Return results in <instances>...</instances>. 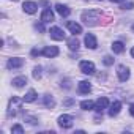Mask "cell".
<instances>
[{
	"mask_svg": "<svg viewBox=\"0 0 134 134\" xmlns=\"http://www.w3.org/2000/svg\"><path fill=\"white\" fill-rule=\"evenodd\" d=\"M99 18H101V13L96 11V10H88V11H84L81 14V19L84 21L85 25L88 27H95L99 24Z\"/></svg>",
	"mask_w": 134,
	"mask_h": 134,
	"instance_id": "6da1fadb",
	"label": "cell"
},
{
	"mask_svg": "<svg viewBox=\"0 0 134 134\" xmlns=\"http://www.w3.org/2000/svg\"><path fill=\"white\" fill-rule=\"evenodd\" d=\"M21 104H22V99L21 98H18V96H13L11 99H10V103H8V110H7V115L11 118H14L16 115H18V112H19V109H21Z\"/></svg>",
	"mask_w": 134,
	"mask_h": 134,
	"instance_id": "7a4b0ae2",
	"label": "cell"
},
{
	"mask_svg": "<svg viewBox=\"0 0 134 134\" xmlns=\"http://www.w3.org/2000/svg\"><path fill=\"white\" fill-rule=\"evenodd\" d=\"M57 123H58V126H60V128H63V129H70V128L73 126V123H74V118H73V115L63 114V115H60V117H58Z\"/></svg>",
	"mask_w": 134,
	"mask_h": 134,
	"instance_id": "3957f363",
	"label": "cell"
},
{
	"mask_svg": "<svg viewBox=\"0 0 134 134\" xmlns=\"http://www.w3.org/2000/svg\"><path fill=\"white\" fill-rule=\"evenodd\" d=\"M79 70H81L84 74H87V76L95 74V71H96L95 63H93V62H88V60H82V62L79 63Z\"/></svg>",
	"mask_w": 134,
	"mask_h": 134,
	"instance_id": "277c9868",
	"label": "cell"
},
{
	"mask_svg": "<svg viewBox=\"0 0 134 134\" xmlns=\"http://www.w3.org/2000/svg\"><path fill=\"white\" fill-rule=\"evenodd\" d=\"M22 66H24V58H21V57H13V58H8V62H7L8 70H19Z\"/></svg>",
	"mask_w": 134,
	"mask_h": 134,
	"instance_id": "5b68a950",
	"label": "cell"
},
{
	"mask_svg": "<svg viewBox=\"0 0 134 134\" xmlns=\"http://www.w3.org/2000/svg\"><path fill=\"white\" fill-rule=\"evenodd\" d=\"M58 54H60V51H58L57 46H46V47L41 51V55H44V57H47V58H54V57H57Z\"/></svg>",
	"mask_w": 134,
	"mask_h": 134,
	"instance_id": "8992f818",
	"label": "cell"
},
{
	"mask_svg": "<svg viewBox=\"0 0 134 134\" xmlns=\"http://www.w3.org/2000/svg\"><path fill=\"white\" fill-rule=\"evenodd\" d=\"M117 74H118V79L121 81V82H126L128 79H129V68L128 66H125V65H120L118 68H117Z\"/></svg>",
	"mask_w": 134,
	"mask_h": 134,
	"instance_id": "52a82bcc",
	"label": "cell"
},
{
	"mask_svg": "<svg viewBox=\"0 0 134 134\" xmlns=\"http://www.w3.org/2000/svg\"><path fill=\"white\" fill-rule=\"evenodd\" d=\"M49 35H51V38L55 40V41H62V40H65V33H63V30H62L60 27H51Z\"/></svg>",
	"mask_w": 134,
	"mask_h": 134,
	"instance_id": "ba28073f",
	"label": "cell"
},
{
	"mask_svg": "<svg viewBox=\"0 0 134 134\" xmlns=\"http://www.w3.org/2000/svg\"><path fill=\"white\" fill-rule=\"evenodd\" d=\"M109 107V99L106 98V96H103V98H98L96 101H95V110L99 114V112H103L104 109H107Z\"/></svg>",
	"mask_w": 134,
	"mask_h": 134,
	"instance_id": "9c48e42d",
	"label": "cell"
},
{
	"mask_svg": "<svg viewBox=\"0 0 134 134\" xmlns=\"http://www.w3.org/2000/svg\"><path fill=\"white\" fill-rule=\"evenodd\" d=\"M84 43H85V46H87L88 49H96V47H98V41H96V36H95L93 33H87Z\"/></svg>",
	"mask_w": 134,
	"mask_h": 134,
	"instance_id": "30bf717a",
	"label": "cell"
},
{
	"mask_svg": "<svg viewBox=\"0 0 134 134\" xmlns=\"http://www.w3.org/2000/svg\"><path fill=\"white\" fill-rule=\"evenodd\" d=\"M22 10L27 13V14H35L38 11V5L35 2H24L22 3Z\"/></svg>",
	"mask_w": 134,
	"mask_h": 134,
	"instance_id": "8fae6325",
	"label": "cell"
},
{
	"mask_svg": "<svg viewBox=\"0 0 134 134\" xmlns=\"http://www.w3.org/2000/svg\"><path fill=\"white\" fill-rule=\"evenodd\" d=\"M66 27H68V30H70L73 35H79V33H82V25L77 24V22L68 21V22H66Z\"/></svg>",
	"mask_w": 134,
	"mask_h": 134,
	"instance_id": "7c38bea8",
	"label": "cell"
},
{
	"mask_svg": "<svg viewBox=\"0 0 134 134\" xmlns=\"http://www.w3.org/2000/svg\"><path fill=\"white\" fill-rule=\"evenodd\" d=\"M77 92H79L81 95H87V93H90V92H92V85H90V82H87V81H81V82L77 84Z\"/></svg>",
	"mask_w": 134,
	"mask_h": 134,
	"instance_id": "4fadbf2b",
	"label": "cell"
},
{
	"mask_svg": "<svg viewBox=\"0 0 134 134\" xmlns=\"http://www.w3.org/2000/svg\"><path fill=\"white\" fill-rule=\"evenodd\" d=\"M41 22H54V11L51 8H44L41 13Z\"/></svg>",
	"mask_w": 134,
	"mask_h": 134,
	"instance_id": "5bb4252c",
	"label": "cell"
},
{
	"mask_svg": "<svg viewBox=\"0 0 134 134\" xmlns=\"http://www.w3.org/2000/svg\"><path fill=\"white\" fill-rule=\"evenodd\" d=\"M120 109H121V103L120 101H114L112 104H110V109H109V117H117L118 114H120Z\"/></svg>",
	"mask_w": 134,
	"mask_h": 134,
	"instance_id": "9a60e30c",
	"label": "cell"
},
{
	"mask_svg": "<svg viewBox=\"0 0 134 134\" xmlns=\"http://www.w3.org/2000/svg\"><path fill=\"white\" fill-rule=\"evenodd\" d=\"M55 10H57V13L62 16V18H68L70 16V13H71V10L66 7V5H62V3H57L55 5Z\"/></svg>",
	"mask_w": 134,
	"mask_h": 134,
	"instance_id": "2e32d148",
	"label": "cell"
},
{
	"mask_svg": "<svg viewBox=\"0 0 134 134\" xmlns=\"http://www.w3.org/2000/svg\"><path fill=\"white\" fill-rule=\"evenodd\" d=\"M43 106L47 107V109H54V107H55V99H54V96L44 95V96H43Z\"/></svg>",
	"mask_w": 134,
	"mask_h": 134,
	"instance_id": "e0dca14e",
	"label": "cell"
},
{
	"mask_svg": "<svg viewBox=\"0 0 134 134\" xmlns=\"http://www.w3.org/2000/svg\"><path fill=\"white\" fill-rule=\"evenodd\" d=\"M16 88H22L25 84H27V77L25 76H18V77H14L13 79V82H11Z\"/></svg>",
	"mask_w": 134,
	"mask_h": 134,
	"instance_id": "ac0fdd59",
	"label": "cell"
},
{
	"mask_svg": "<svg viewBox=\"0 0 134 134\" xmlns=\"http://www.w3.org/2000/svg\"><path fill=\"white\" fill-rule=\"evenodd\" d=\"M79 46H81V43H79V40L76 38V35H74V36H71V38L68 40V47H70L71 51H77V49H79Z\"/></svg>",
	"mask_w": 134,
	"mask_h": 134,
	"instance_id": "d6986e66",
	"label": "cell"
},
{
	"mask_svg": "<svg viewBox=\"0 0 134 134\" xmlns=\"http://www.w3.org/2000/svg\"><path fill=\"white\" fill-rule=\"evenodd\" d=\"M110 47H112V51H114L115 54H121V52L125 51V44H123L121 41H114Z\"/></svg>",
	"mask_w": 134,
	"mask_h": 134,
	"instance_id": "ffe728a7",
	"label": "cell"
},
{
	"mask_svg": "<svg viewBox=\"0 0 134 134\" xmlns=\"http://www.w3.org/2000/svg\"><path fill=\"white\" fill-rule=\"evenodd\" d=\"M36 96H38V95H36V92H35L33 88H30V90L25 93V96H24V101H25V103H33V101L36 99Z\"/></svg>",
	"mask_w": 134,
	"mask_h": 134,
	"instance_id": "44dd1931",
	"label": "cell"
},
{
	"mask_svg": "<svg viewBox=\"0 0 134 134\" xmlns=\"http://www.w3.org/2000/svg\"><path fill=\"white\" fill-rule=\"evenodd\" d=\"M81 109L82 110H92V109H95V103L90 101V99H85V101L81 103Z\"/></svg>",
	"mask_w": 134,
	"mask_h": 134,
	"instance_id": "7402d4cb",
	"label": "cell"
},
{
	"mask_svg": "<svg viewBox=\"0 0 134 134\" xmlns=\"http://www.w3.org/2000/svg\"><path fill=\"white\" fill-rule=\"evenodd\" d=\"M24 120H25V121H29L30 125H38V123H40L36 117H33V115H29V114H24Z\"/></svg>",
	"mask_w": 134,
	"mask_h": 134,
	"instance_id": "603a6c76",
	"label": "cell"
},
{
	"mask_svg": "<svg viewBox=\"0 0 134 134\" xmlns=\"http://www.w3.org/2000/svg\"><path fill=\"white\" fill-rule=\"evenodd\" d=\"M11 132L13 134H24V128L21 125H13L11 126Z\"/></svg>",
	"mask_w": 134,
	"mask_h": 134,
	"instance_id": "cb8c5ba5",
	"label": "cell"
},
{
	"mask_svg": "<svg viewBox=\"0 0 134 134\" xmlns=\"http://www.w3.org/2000/svg\"><path fill=\"white\" fill-rule=\"evenodd\" d=\"M41 71H43V68H41V66H35V68H33V79H40L41 77Z\"/></svg>",
	"mask_w": 134,
	"mask_h": 134,
	"instance_id": "d4e9b609",
	"label": "cell"
},
{
	"mask_svg": "<svg viewBox=\"0 0 134 134\" xmlns=\"http://www.w3.org/2000/svg\"><path fill=\"white\" fill-rule=\"evenodd\" d=\"M103 63H104L106 66H110V65H114V57H112V55H106V57L103 58Z\"/></svg>",
	"mask_w": 134,
	"mask_h": 134,
	"instance_id": "484cf974",
	"label": "cell"
},
{
	"mask_svg": "<svg viewBox=\"0 0 134 134\" xmlns=\"http://www.w3.org/2000/svg\"><path fill=\"white\" fill-rule=\"evenodd\" d=\"M62 88H66V90H70L71 88V81L70 79H62Z\"/></svg>",
	"mask_w": 134,
	"mask_h": 134,
	"instance_id": "4316f807",
	"label": "cell"
},
{
	"mask_svg": "<svg viewBox=\"0 0 134 134\" xmlns=\"http://www.w3.org/2000/svg\"><path fill=\"white\" fill-rule=\"evenodd\" d=\"M74 103H76V101H74L73 98H68V99H65V101H63V106H66V107H70V106H73Z\"/></svg>",
	"mask_w": 134,
	"mask_h": 134,
	"instance_id": "83f0119b",
	"label": "cell"
},
{
	"mask_svg": "<svg viewBox=\"0 0 134 134\" xmlns=\"http://www.w3.org/2000/svg\"><path fill=\"white\" fill-rule=\"evenodd\" d=\"M132 8H134V3L132 2H128V3H125L121 7V10H132Z\"/></svg>",
	"mask_w": 134,
	"mask_h": 134,
	"instance_id": "f1b7e54d",
	"label": "cell"
},
{
	"mask_svg": "<svg viewBox=\"0 0 134 134\" xmlns=\"http://www.w3.org/2000/svg\"><path fill=\"white\" fill-rule=\"evenodd\" d=\"M32 57H38V55H41V51L40 49H32Z\"/></svg>",
	"mask_w": 134,
	"mask_h": 134,
	"instance_id": "f546056e",
	"label": "cell"
},
{
	"mask_svg": "<svg viewBox=\"0 0 134 134\" xmlns=\"http://www.w3.org/2000/svg\"><path fill=\"white\" fill-rule=\"evenodd\" d=\"M35 29L40 30V32H44V25H43V24H38V22H36V24H35Z\"/></svg>",
	"mask_w": 134,
	"mask_h": 134,
	"instance_id": "4dcf8cb0",
	"label": "cell"
},
{
	"mask_svg": "<svg viewBox=\"0 0 134 134\" xmlns=\"http://www.w3.org/2000/svg\"><path fill=\"white\" fill-rule=\"evenodd\" d=\"M129 114L134 117V104H131V106H129Z\"/></svg>",
	"mask_w": 134,
	"mask_h": 134,
	"instance_id": "1f68e13d",
	"label": "cell"
},
{
	"mask_svg": "<svg viewBox=\"0 0 134 134\" xmlns=\"http://www.w3.org/2000/svg\"><path fill=\"white\" fill-rule=\"evenodd\" d=\"M110 2H114V3H123L125 0H110Z\"/></svg>",
	"mask_w": 134,
	"mask_h": 134,
	"instance_id": "d6a6232c",
	"label": "cell"
},
{
	"mask_svg": "<svg viewBox=\"0 0 134 134\" xmlns=\"http://www.w3.org/2000/svg\"><path fill=\"white\" fill-rule=\"evenodd\" d=\"M131 57H132V58H134V47H132V49H131Z\"/></svg>",
	"mask_w": 134,
	"mask_h": 134,
	"instance_id": "836d02e7",
	"label": "cell"
},
{
	"mask_svg": "<svg viewBox=\"0 0 134 134\" xmlns=\"http://www.w3.org/2000/svg\"><path fill=\"white\" fill-rule=\"evenodd\" d=\"M132 32H134V24H132Z\"/></svg>",
	"mask_w": 134,
	"mask_h": 134,
	"instance_id": "e575fe53",
	"label": "cell"
},
{
	"mask_svg": "<svg viewBox=\"0 0 134 134\" xmlns=\"http://www.w3.org/2000/svg\"><path fill=\"white\" fill-rule=\"evenodd\" d=\"M13 2H18V0H13Z\"/></svg>",
	"mask_w": 134,
	"mask_h": 134,
	"instance_id": "d590c367",
	"label": "cell"
}]
</instances>
